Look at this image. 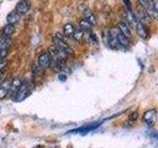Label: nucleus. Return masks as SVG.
<instances>
[{"mask_svg": "<svg viewBox=\"0 0 158 148\" xmlns=\"http://www.w3.org/2000/svg\"><path fill=\"white\" fill-rule=\"evenodd\" d=\"M142 121L148 126H153L157 121V112L155 110H148L142 116Z\"/></svg>", "mask_w": 158, "mask_h": 148, "instance_id": "obj_3", "label": "nucleus"}, {"mask_svg": "<svg viewBox=\"0 0 158 148\" xmlns=\"http://www.w3.org/2000/svg\"><path fill=\"white\" fill-rule=\"evenodd\" d=\"M7 54H8V49H2V48H0V61L6 58Z\"/></svg>", "mask_w": 158, "mask_h": 148, "instance_id": "obj_22", "label": "nucleus"}, {"mask_svg": "<svg viewBox=\"0 0 158 148\" xmlns=\"http://www.w3.org/2000/svg\"><path fill=\"white\" fill-rule=\"evenodd\" d=\"M7 64H8V62H7V60H5V59H3V60L0 61V72L3 70L4 67L7 66Z\"/></svg>", "mask_w": 158, "mask_h": 148, "instance_id": "obj_24", "label": "nucleus"}, {"mask_svg": "<svg viewBox=\"0 0 158 148\" xmlns=\"http://www.w3.org/2000/svg\"><path fill=\"white\" fill-rule=\"evenodd\" d=\"M12 43V39L10 37H5V38H1L0 39V48L2 49H8L9 47L11 46Z\"/></svg>", "mask_w": 158, "mask_h": 148, "instance_id": "obj_20", "label": "nucleus"}, {"mask_svg": "<svg viewBox=\"0 0 158 148\" xmlns=\"http://www.w3.org/2000/svg\"><path fill=\"white\" fill-rule=\"evenodd\" d=\"M74 31H75V28H74V26L70 23H67L63 26V34L65 35L66 37H72Z\"/></svg>", "mask_w": 158, "mask_h": 148, "instance_id": "obj_18", "label": "nucleus"}, {"mask_svg": "<svg viewBox=\"0 0 158 148\" xmlns=\"http://www.w3.org/2000/svg\"><path fill=\"white\" fill-rule=\"evenodd\" d=\"M123 2H125L127 9H131V3L130 0H123Z\"/></svg>", "mask_w": 158, "mask_h": 148, "instance_id": "obj_25", "label": "nucleus"}, {"mask_svg": "<svg viewBox=\"0 0 158 148\" xmlns=\"http://www.w3.org/2000/svg\"><path fill=\"white\" fill-rule=\"evenodd\" d=\"M107 43H108V46L112 48H118L120 47L118 43V39H117V29H112L108 32Z\"/></svg>", "mask_w": 158, "mask_h": 148, "instance_id": "obj_5", "label": "nucleus"}, {"mask_svg": "<svg viewBox=\"0 0 158 148\" xmlns=\"http://www.w3.org/2000/svg\"><path fill=\"white\" fill-rule=\"evenodd\" d=\"M79 27H80V30H82L84 33L90 32L92 27H93V24L89 21L87 18H85V19H83L80 21V23H79Z\"/></svg>", "mask_w": 158, "mask_h": 148, "instance_id": "obj_17", "label": "nucleus"}, {"mask_svg": "<svg viewBox=\"0 0 158 148\" xmlns=\"http://www.w3.org/2000/svg\"><path fill=\"white\" fill-rule=\"evenodd\" d=\"M138 3H139L140 7L144 10V11L149 15L150 18H155L156 15L154 12V9H153V5L150 0H137Z\"/></svg>", "mask_w": 158, "mask_h": 148, "instance_id": "obj_6", "label": "nucleus"}, {"mask_svg": "<svg viewBox=\"0 0 158 148\" xmlns=\"http://www.w3.org/2000/svg\"><path fill=\"white\" fill-rule=\"evenodd\" d=\"M118 30L120 31L123 36H125L128 41H131L132 39V34L131 32V28L127 26V25L125 22H120L118 25Z\"/></svg>", "mask_w": 158, "mask_h": 148, "instance_id": "obj_11", "label": "nucleus"}, {"mask_svg": "<svg viewBox=\"0 0 158 148\" xmlns=\"http://www.w3.org/2000/svg\"><path fill=\"white\" fill-rule=\"evenodd\" d=\"M52 43H53L54 46H56V47H58L59 49H60V51H62L64 53H66L68 56H74L73 49L68 46L64 39H59V38L54 37L52 39Z\"/></svg>", "mask_w": 158, "mask_h": 148, "instance_id": "obj_2", "label": "nucleus"}, {"mask_svg": "<svg viewBox=\"0 0 158 148\" xmlns=\"http://www.w3.org/2000/svg\"><path fill=\"white\" fill-rule=\"evenodd\" d=\"M117 39H118V46L120 47H127L128 44H130V41L123 36V35L118 31V28H117Z\"/></svg>", "mask_w": 158, "mask_h": 148, "instance_id": "obj_16", "label": "nucleus"}, {"mask_svg": "<svg viewBox=\"0 0 158 148\" xmlns=\"http://www.w3.org/2000/svg\"><path fill=\"white\" fill-rule=\"evenodd\" d=\"M15 31V27L12 24H7L3 27V29L0 31V37L5 38V37H10Z\"/></svg>", "mask_w": 158, "mask_h": 148, "instance_id": "obj_14", "label": "nucleus"}, {"mask_svg": "<svg viewBox=\"0 0 158 148\" xmlns=\"http://www.w3.org/2000/svg\"><path fill=\"white\" fill-rule=\"evenodd\" d=\"M30 2L29 0H20V1L16 4L15 6V11L19 13L20 15L26 14L29 10H30Z\"/></svg>", "mask_w": 158, "mask_h": 148, "instance_id": "obj_10", "label": "nucleus"}, {"mask_svg": "<svg viewBox=\"0 0 158 148\" xmlns=\"http://www.w3.org/2000/svg\"><path fill=\"white\" fill-rule=\"evenodd\" d=\"M20 19H21V15L19 13H17L16 11H13V12H10L7 17H6V21L8 22V24H16L20 21Z\"/></svg>", "mask_w": 158, "mask_h": 148, "instance_id": "obj_15", "label": "nucleus"}, {"mask_svg": "<svg viewBox=\"0 0 158 148\" xmlns=\"http://www.w3.org/2000/svg\"><path fill=\"white\" fill-rule=\"evenodd\" d=\"M0 84H1V76H0Z\"/></svg>", "mask_w": 158, "mask_h": 148, "instance_id": "obj_27", "label": "nucleus"}, {"mask_svg": "<svg viewBox=\"0 0 158 148\" xmlns=\"http://www.w3.org/2000/svg\"><path fill=\"white\" fill-rule=\"evenodd\" d=\"M152 5H153V9H154L155 15L158 17V0H152Z\"/></svg>", "mask_w": 158, "mask_h": 148, "instance_id": "obj_23", "label": "nucleus"}, {"mask_svg": "<svg viewBox=\"0 0 158 148\" xmlns=\"http://www.w3.org/2000/svg\"><path fill=\"white\" fill-rule=\"evenodd\" d=\"M21 84H22V79L19 77H15L12 80L11 88H10V91H9V94L11 95L12 98H14V96L16 95L17 91L19 90L20 86H21Z\"/></svg>", "mask_w": 158, "mask_h": 148, "instance_id": "obj_12", "label": "nucleus"}, {"mask_svg": "<svg viewBox=\"0 0 158 148\" xmlns=\"http://www.w3.org/2000/svg\"><path fill=\"white\" fill-rule=\"evenodd\" d=\"M44 69L43 67H41L38 64V65H35L34 66V69H33V73H34V75H37V76H41L43 75V74L44 73Z\"/></svg>", "mask_w": 158, "mask_h": 148, "instance_id": "obj_21", "label": "nucleus"}, {"mask_svg": "<svg viewBox=\"0 0 158 148\" xmlns=\"http://www.w3.org/2000/svg\"><path fill=\"white\" fill-rule=\"evenodd\" d=\"M51 63H52V58H51V56H49V53L48 51L43 52L41 56H39L38 64L41 67H43L44 69H46V68L51 66Z\"/></svg>", "mask_w": 158, "mask_h": 148, "instance_id": "obj_9", "label": "nucleus"}, {"mask_svg": "<svg viewBox=\"0 0 158 148\" xmlns=\"http://www.w3.org/2000/svg\"><path fill=\"white\" fill-rule=\"evenodd\" d=\"M12 80H13V78L7 77L4 81L1 82V84H0V100L5 99L9 94L10 88H11V84H12Z\"/></svg>", "mask_w": 158, "mask_h": 148, "instance_id": "obj_4", "label": "nucleus"}, {"mask_svg": "<svg viewBox=\"0 0 158 148\" xmlns=\"http://www.w3.org/2000/svg\"><path fill=\"white\" fill-rule=\"evenodd\" d=\"M72 38L75 39V41L79 43H81L84 39V32L80 29H75L73 35H72Z\"/></svg>", "mask_w": 158, "mask_h": 148, "instance_id": "obj_19", "label": "nucleus"}, {"mask_svg": "<svg viewBox=\"0 0 158 148\" xmlns=\"http://www.w3.org/2000/svg\"><path fill=\"white\" fill-rule=\"evenodd\" d=\"M61 78V80H65V78H66V76L65 75H59V79H60Z\"/></svg>", "mask_w": 158, "mask_h": 148, "instance_id": "obj_26", "label": "nucleus"}, {"mask_svg": "<svg viewBox=\"0 0 158 148\" xmlns=\"http://www.w3.org/2000/svg\"><path fill=\"white\" fill-rule=\"evenodd\" d=\"M98 125H100V123H93V125H84L77 128V130H70L69 133H76V132H80L82 134H85V133L91 131L92 130H95L96 127H98Z\"/></svg>", "mask_w": 158, "mask_h": 148, "instance_id": "obj_13", "label": "nucleus"}, {"mask_svg": "<svg viewBox=\"0 0 158 148\" xmlns=\"http://www.w3.org/2000/svg\"><path fill=\"white\" fill-rule=\"evenodd\" d=\"M30 94H31V84L27 80L22 81V84H21V86H20L19 90L17 91L16 95L14 96V101L22 102L27 97H29Z\"/></svg>", "mask_w": 158, "mask_h": 148, "instance_id": "obj_1", "label": "nucleus"}, {"mask_svg": "<svg viewBox=\"0 0 158 148\" xmlns=\"http://www.w3.org/2000/svg\"><path fill=\"white\" fill-rule=\"evenodd\" d=\"M135 31L136 34L139 36L142 39H146L149 37V33H148V29L146 27V25L142 24L136 19V24H135Z\"/></svg>", "mask_w": 158, "mask_h": 148, "instance_id": "obj_7", "label": "nucleus"}, {"mask_svg": "<svg viewBox=\"0 0 158 148\" xmlns=\"http://www.w3.org/2000/svg\"><path fill=\"white\" fill-rule=\"evenodd\" d=\"M125 22L128 27H131V28H135V24H136V16L135 14L132 12L131 9H126V12H125Z\"/></svg>", "mask_w": 158, "mask_h": 148, "instance_id": "obj_8", "label": "nucleus"}]
</instances>
